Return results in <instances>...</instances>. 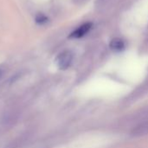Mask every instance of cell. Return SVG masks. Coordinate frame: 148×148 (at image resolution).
I'll return each instance as SVG.
<instances>
[{
  "mask_svg": "<svg viewBox=\"0 0 148 148\" xmlns=\"http://www.w3.org/2000/svg\"><path fill=\"white\" fill-rule=\"evenodd\" d=\"M72 61H73V54L70 51L66 50L60 53L57 56L56 59V63L60 69L65 70L69 68V66L72 63Z\"/></svg>",
  "mask_w": 148,
  "mask_h": 148,
  "instance_id": "obj_1",
  "label": "cell"
},
{
  "mask_svg": "<svg viewBox=\"0 0 148 148\" xmlns=\"http://www.w3.org/2000/svg\"><path fill=\"white\" fill-rule=\"evenodd\" d=\"M92 27V23H87L82 26H80L78 29H76L75 30H74L70 35H69V38H81L83 36H85L89 29Z\"/></svg>",
  "mask_w": 148,
  "mask_h": 148,
  "instance_id": "obj_2",
  "label": "cell"
},
{
  "mask_svg": "<svg viewBox=\"0 0 148 148\" xmlns=\"http://www.w3.org/2000/svg\"><path fill=\"white\" fill-rule=\"evenodd\" d=\"M148 134V121L143 122L137 126L134 130H133V134L135 136H140V135H145Z\"/></svg>",
  "mask_w": 148,
  "mask_h": 148,
  "instance_id": "obj_3",
  "label": "cell"
},
{
  "mask_svg": "<svg viewBox=\"0 0 148 148\" xmlns=\"http://www.w3.org/2000/svg\"><path fill=\"white\" fill-rule=\"evenodd\" d=\"M109 46L114 51H121L125 49V43L121 38H114L110 42Z\"/></svg>",
  "mask_w": 148,
  "mask_h": 148,
  "instance_id": "obj_4",
  "label": "cell"
},
{
  "mask_svg": "<svg viewBox=\"0 0 148 148\" xmlns=\"http://www.w3.org/2000/svg\"><path fill=\"white\" fill-rule=\"evenodd\" d=\"M49 22V18L42 14V13H38L36 16V23L39 25H44L45 23H47Z\"/></svg>",
  "mask_w": 148,
  "mask_h": 148,
  "instance_id": "obj_5",
  "label": "cell"
},
{
  "mask_svg": "<svg viewBox=\"0 0 148 148\" xmlns=\"http://www.w3.org/2000/svg\"><path fill=\"white\" fill-rule=\"evenodd\" d=\"M4 73H5V67L3 65H0V80L3 78Z\"/></svg>",
  "mask_w": 148,
  "mask_h": 148,
  "instance_id": "obj_6",
  "label": "cell"
}]
</instances>
